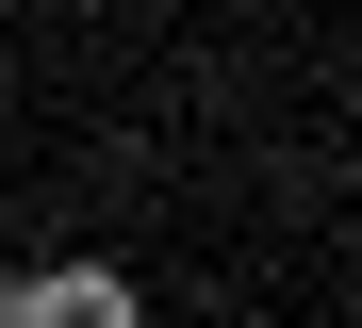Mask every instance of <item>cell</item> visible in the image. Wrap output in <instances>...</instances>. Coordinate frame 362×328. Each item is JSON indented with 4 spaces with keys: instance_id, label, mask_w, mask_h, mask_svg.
<instances>
[{
    "instance_id": "2",
    "label": "cell",
    "mask_w": 362,
    "mask_h": 328,
    "mask_svg": "<svg viewBox=\"0 0 362 328\" xmlns=\"http://www.w3.org/2000/svg\"><path fill=\"white\" fill-rule=\"evenodd\" d=\"M346 296H362V246H346Z\"/></svg>"
},
{
    "instance_id": "1",
    "label": "cell",
    "mask_w": 362,
    "mask_h": 328,
    "mask_svg": "<svg viewBox=\"0 0 362 328\" xmlns=\"http://www.w3.org/2000/svg\"><path fill=\"white\" fill-rule=\"evenodd\" d=\"M148 296L132 279H115V262H49V279H33V328H132Z\"/></svg>"
}]
</instances>
